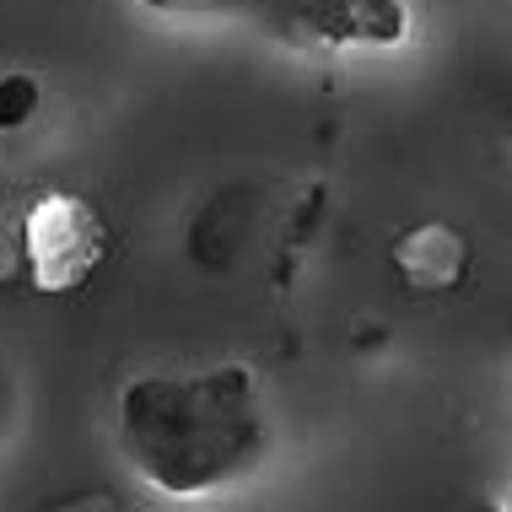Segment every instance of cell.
<instances>
[{"instance_id":"1","label":"cell","mask_w":512,"mask_h":512,"mask_svg":"<svg viewBox=\"0 0 512 512\" xmlns=\"http://www.w3.org/2000/svg\"><path fill=\"white\" fill-rule=\"evenodd\" d=\"M119 448L146 486L211 496L243 480L265 453V405L254 367L151 372L119 394Z\"/></svg>"},{"instance_id":"2","label":"cell","mask_w":512,"mask_h":512,"mask_svg":"<svg viewBox=\"0 0 512 512\" xmlns=\"http://www.w3.org/2000/svg\"><path fill=\"white\" fill-rule=\"evenodd\" d=\"M22 248L38 292H76L108 254V227L87 200L76 195H38L22 221Z\"/></svg>"},{"instance_id":"3","label":"cell","mask_w":512,"mask_h":512,"mask_svg":"<svg viewBox=\"0 0 512 512\" xmlns=\"http://www.w3.org/2000/svg\"><path fill=\"white\" fill-rule=\"evenodd\" d=\"M297 38L324 49H351V44H405L410 38V11L405 0H297L292 6Z\"/></svg>"},{"instance_id":"4","label":"cell","mask_w":512,"mask_h":512,"mask_svg":"<svg viewBox=\"0 0 512 512\" xmlns=\"http://www.w3.org/2000/svg\"><path fill=\"white\" fill-rule=\"evenodd\" d=\"M394 265L415 292H453L469 265V238L453 232L448 221H426V227H415L394 243Z\"/></svg>"},{"instance_id":"5","label":"cell","mask_w":512,"mask_h":512,"mask_svg":"<svg viewBox=\"0 0 512 512\" xmlns=\"http://www.w3.org/2000/svg\"><path fill=\"white\" fill-rule=\"evenodd\" d=\"M38 108V81L33 76H0V130H22Z\"/></svg>"},{"instance_id":"6","label":"cell","mask_w":512,"mask_h":512,"mask_svg":"<svg viewBox=\"0 0 512 512\" xmlns=\"http://www.w3.org/2000/svg\"><path fill=\"white\" fill-rule=\"evenodd\" d=\"M151 11H168V17H243L259 0H141Z\"/></svg>"},{"instance_id":"7","label":"cell","mask_w":512,"mask_h":512,"mask_svg":"<svg viewBox=\"0 0 512 512\" xmlns=\"http://www.w3.org/2000/svg\"><path fill=\"white\" fill-rule=\"evenodd\" d=\"M44 512H124L108 491H81V496H65V502H49Z\"/></svg>"}]
</instances>
